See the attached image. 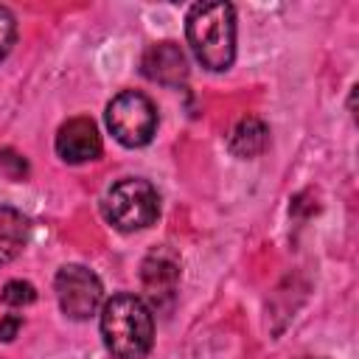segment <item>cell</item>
I'll use <instances>...</instances> for the list:
<instances>
[{
    "mask_svg": "<svg viewBox=\"0 0 359 359\" xmlns=\"http://www.w3.org/2000/svg\"><path fill=\"white\" fill-rule=\"evenodd\" d=\"M185 39L205 70H227L236 59V8L224 0L194 3L185 14Z\"/></svg>",
    "mask_w": 359,
    "mask_h": 359,
    "instance_id": "6da1fadb",
    "label": "cell"
},
{
    "mask_svg": "<svg viewBox=\"0 0 359 359\" xmlns=\"http://www.w3.org/2000/svg\"><path fill=\"white\" fill-rule=\"evenodd\" d=\"M101 337L112 356L143 359L154 345V314L137 294H112L101 306Z\"/></svg>",
    "mask_w": 359,
    "mask_h": 359,
    "instance_id": "7a4b0ae2",
    "label": "cell"
},
{
    "mask_svg": "<svg viewBox=\"0 0 359 359\" xmlns=\"http://www.w3.org/2000/svg\"><path fill=\"white\" fill-rule=\"evenodd\" d=\"M101 213L121 233L143 230V227L154 224V219L160 213L157 188L149 180L123 177L107 188V194L101 199Z\"/></svg>",
    "mask_w": 359,
    "mask_h": 359,
    "instance_id": "3957f363",
    "label": "cell"
},
{
    "mask_svg": "<svg viewBox=\"0 0 359 359\" xmlns=\"http://www.w3.org/2000/svg\"><path fill=\"white\" fill-rule=\"evenodd\" d=\"M107 126L112 137L126 149L151 143L157 132V107L137 90H123L107 104Z\"/></svg>",
    "mask_w": 359,
    "mask_h": 359,
    "instance_id": "277c9868",
    "label": "cell"
},
{
    "mask_svg": "<svg viewBox=\"0 0 359 359\" xmlns=\"http://www.w3.org/2000/svg\"><path fill=\"white\" fill-rule=\"evenodd\" d=\"M59 309L67 320L84 323L104 306V286L101 278L81 266V264H65L53 278Z\"/></svg>",
    "mask_w": 359,
    "mask_h": 359,
    "instance_id": "5b68a950",
    "label": "cell"
},
{
    "mask_svg": "<svg viewBox=\"0 0 359 359\" xmlns=\"http://www.w3.org/2000/svg\"><path fill=\"white\" fill-rule=\"evenodd\" d=\"M56 154L70 163V165H81V163H93L101 157V135L93 118H70L59 126L56 140H53Z\"/></svg>",
    "mask_w": 359,
    "mask_h": 359,
    "instance_id": "8992f818",
    "label": "cell"
},
{
    "mask_svg": "<svg viewBox=\"0 0 359 359\" xmlns=\"http://www.w3.org/2000/svg\"><path fill=\"white\" fill-rule=\"evenodd\" d=\"M140 73L163 87H180L188 79V56L185 50L165 39V42H154L143 50L140 56Z\"/></svg>",
    "mask_w": 359,
    "mask_h": 359,
    "instance_id": "52a82bcc",
    "label": "cell"
},
{
    "mask_svg": "<svg viewBox=\"0 0 359 359\" xmlns=\"http://www.w3.org/2000/svg\"><path fill=\"white\" fill-rule=\"evenodd\" d=\"M140 280L154 300L163 294H174L177 280H180V255L171 252L168 247L149 252L143 266H140Z\"/></svg>",
    "mask_w": 359,
    "mask_h": 359,
    "instance_id": "ba28073f",
    "label": "cell"
},
{
    "mask_svg": "<svg viewBox=\"0 0 359 359\" xmlns=\"http://www.w3.org/2000/svg\"><path fill=\"white\" fill-rule=\"evenodd\" d=\"M31 236V222L22 216V210L11 205H0V266L14 261L22 247L28 244Z\"/></svg>",
    "mask_w": 359,
    "mask_h": 359,
    "instance_id": "9c48e42d",
    "label": "cell"
},
{
    "mask_svg": "<svg viewBox=\"0 0 359 359\" xmlns=\"http://www.w3.org/2000/svg\"><path fill=\"white\" fill-rule=\"evenodd\" d=\"M269 143V126L261 121V118H241L230 135H227V149L241 157V160H250V157H258Z\"/></svg>",
    "mask_w": 359,
    "mask_h": 359,
    "instance_id": "30bf717a",
    "label": "cell"
},
{
    "mask_svg": "<svg viewBox=\"0 0 359 359\" xmlns=\"http://www.w3.org/2000/svg\"><path fill=\"white\" fill-rule=\"evenodd\" d=\"M0 300L6 306H28L36 300V289L28 280H8L0 292Z\"/></svg>",
    "mask_w": 359,
    "mask_h": 359,
    "instance_id": "8fae6325",
    "label": "cell"
},
{
    "mask_svg": "<svg viewBox=\"0 0 359 359\" xmlns=\"http://www.w3.org/2000/svg\"><path fill=\"white\" fill-rule=\"evenodd\" d=\"M14 42H17V17L6 6H0V62L8 56Z\"/></svg>",
    "mask_w": 359,
    "mask_h": 359,
    "instance_id": "7c38bea8",
    "label": "cell"
},
{
    "mask_svg": "<svg viewBox=\"0 0 359 359\" xmlns=\"http://www.w3.org/2000/svg\"><path fill=\"white\" fill-rule=\"evenodd\" d=\"M20 325H22V320H20L17 314H6V317L0 320V339H3V342H11V339L17 337V331H20Z\"/></svg>",
    "mask_w": 359,
    "mask_h": 359,
    "instance_id": "4fadbf2b",
    "label": "cell"
},
{
    "mask_svg": "<svg viewBox=\"0 0 359 359\" xmlns=\"http://www.w3.org/2000/svg\"><path fill=\"white\" fill-rule=\"evenodd\" d=\"M300 359H323V356H300Z\"/></svg>",
    "mask_w": 359,
    "mask_h": 359,
    "instance_id": "5bb4252c",
    "label": "cell"
}]
</instances>
